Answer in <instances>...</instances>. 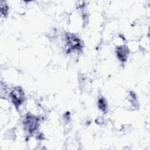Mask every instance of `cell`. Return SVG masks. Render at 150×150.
Here are the masks:
<instances>
[{"mask_svg": "<svg viewBox=\"0 0 150 150\" xmlns=\"http://www.w3.org/2000/svg\"><path fill=\"white\" fill-rule=\"evenodd\" d=\"M11 97L13 103L16 105H19L24 100V93L19 87L13 89L11 93Z\"/></svg>", "mask_w": 150, "mask_h": 150, "instance_id": "6da1fadb", "label": "cell"}, {"mask_svg": "<svg viewBox=\"0 0 150 150\" xmlns=\"http://www.w3.org/2000/svg\"><path fill=\"white\" fill-rule=\"evenodd\" d=\"M117 55L121 62H125L128 54V50L126 46H120L117 49Z\"/></svg>", "mask_w": 150, "mask_h": 150, "instance_id": "7a4b0ae2", "label": "cell"}, {"mask_svg": "<svg viewBox=\"0 0 150 150\" xmlns=\"http://www.w3.org/2000/svg\"><path fill=\"white\" fill-rule=\"evenodd\" d=\"M37 119L35 117L31 116H29V117H28L25 124L26 127H28L29 132H32L34 131L37 127Z\"/></svg>", "mask_w": 150, "mask_h": 150, "instance_id": "3957f363", "label": "cell"}, {"mask_svg": "<svg viewBox=\"0 0 150 150\" xmlns=\"http://www.w3.org/2000/svg\"><path fill=\"white\" fill-rule=\"evenodd\" d=\"M67 43L71 49H77L80 46V40L73 35H70L67 37Z\"/></svg>", "mask_w": 150, "mask_h": 150, "instance_id": "277c9868", "label": "cell"}, {"mask_svg": "<svg viewBox=\"0 0 150 150\" xmlns=\"http://www.w3.org/2000/svg\"><path fill=\"white\" fill-rule=\"evenodd\" d=\"M98 106H99L100 108L103 111H105L107 109V104H106L104 98L99 99V100H98Z\"/></svg>", "mask_w": 150, "mask_h": 150, "instance_id": "5b68a950", "label": "cell"}, {"mask_svg": "<svg viewBox=\"0 0 150 150\" xmlns=\"http://www.w3.org/2000/svg\"><path fill=\"white\" fill-rule=\"evenodd\" d=\"M8 12V6L6 4H2V3L1 2V13L2 15H6Z\"/></svg>", "mask_w": 150, "mask_h": 150, "instance_id": "8992f818", "label": "cell"}]
</instances>
